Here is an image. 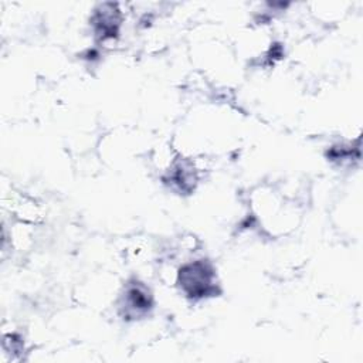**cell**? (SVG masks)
Returning <instances> with one entry per match:
<instances>
[{"mask_svg": "<svg viewBox=\"0 0 363 363\" xmlns=\"http://www.w3.org/2000/svg\"><path fill=\"white\" fill-rule=\"evenodd\" d=\"M179 279L182 282V288L189 296L203 298L213 288L214 272L210 265L203 261H197L183 267L179 274Z\"/></svg>", "mask_w": 363, "mask_h": 363, "instance_id": "cell-1", "label": "cell"}, {"mask_svg": "<svg viewBox=\"0 0 363 363\" xmlns=\"http://www.w3.org/2000/svg\"><path fill=\"white\" fill-rule=\"evenodd\" d=\"M150 306H152V299L146 288L140 285H135L126 291L125 301H123V308L126 315H130L132 318L140 316L146 313Z\"/></svg>", "mask_w": 363, "mask_h": 363, "instance_id": "cell-2", "label": "cell"}]
</instances>
